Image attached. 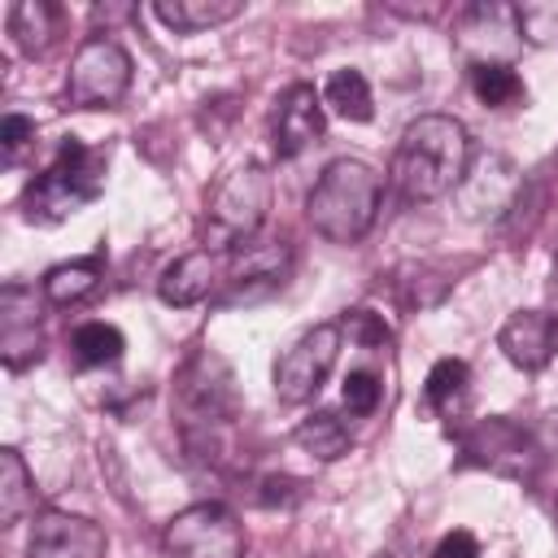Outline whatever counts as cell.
<instances>
[{"mask_svg": "<svg viewBox=\"0 0 558 558\" xmlns=\"http://www.w3.org/2000/svg\"><path fill=\"white\" fill-rule=\"evenodd\" d=\"M471 135L449 113H423L401 131V144L392 153L388 179L401 201H440L458 192L466 166H471Z\"/></svg>", "mask_w": 558, "mask_h": 558, "instance_id": "cell-1", "label": "cell"}, {"mask_svg": "<svg viewBox=\"0 0 558 558\" xmlns=\"http://www.w3.org/2000/svg\"><path fill=\"white\" fill-rule=\"evenodd\" d=\"M379 201H384V179L379 170H371L357 157H336L318 183L305 196V218L310 227L331 240V244H353L362 240L375 218H379Z\"/></svg>", "mask_w": 558, "mask_h": 558, "instance_id": "cell-2", "label": "cell"}, {"mask_svg": "<svg viewBox=\"0 0 558 558\" xmlns=\"http://www.w3.org/2000/svg\"><path fill=\"white\" fill-rule=\"evenodd\" d=\"M105 166L109 157L100 148H87L83 140H65L57 161L26 187L22 209L31 222H61L70 214H78L83 205H92L105 192Z\"/></svg>", "mask_w": 558, "mask_h": 558, "instance_id": "cell-3", "label": "cell"}, {"mask_svg": "<svg viewBox=\"0 0 558 558\" xmlns=\"http://www.w3.org/2000/svg\"><path fill=\"white\" fill-rule=\"evenodd\" d=\"M270 209V174L262 166H235L205 201V244L209 253H235L244 248Z\"/></svg>", "mask_w": 558, "mask_h": 558, "instance_id": "cell-4", "label": "cell"}, {"mask_svg": "<svg viewBox=\"0 0 558 558\" xmlns=\"http://www.w3.org/2000/svg\"><path fill=\"white\" fill-rule=\"evenodd\" d=\"M131 87V57L118 39L92 35L78 44L65 78V105L70 109H109Z\"/></svg>", "mask_w": 558, "mask_h": 558, "instance_id": "cell-5", "label": "cell"}, {"mask_svg": "<svg viewBox=\"0 0 558 558\" xmlns=\"http://www.w3.org/2000/svg\"><path fill=\"white\" fill-rule=\"evenodd\" d=\"M166 558H244V527L218 501L179 510L161 532Z\"/></svg>", "mask_w": 558, "mask_h": 558, "instance_id": "cell-6", "label": "cell"}, {"mask_svg": "<svg viewBox=\"0 0 558 558\" xmlns=\"http://www.w3.org/2000/svg\"><path fill=\"white\" fill-rule=\"evenodd\" d=\"M340 340H344L340 323H318V327L301 331V336L279 353V362H275V397H279L283 405L310 401V397L327 384V375H331V366H336V357H340Z\"/></svg>", "mask_w": 558, "mask_h": 558, "instance_id": "cell-7", "label": "cell"}, {"mask_svg": "<svg viewBox=\"0 0 558 558\" xmlns=\"http://www.w3.org/2000/svg\"><path fill=\"white\" fill-rule=\"evenodd\" d=\"M458 445H462V458L475 462V466H488L497 475H532L536 466V445L532 436L501 418V414H488V418H475L471 427L458 432Z\"/></svg>", "mask_w": 558, "mask_h": 558, "instance_id": "cell-8", "label": "cell"}, {"mask_svg": "<svg viewBox=\"0 0 558 558\" xmlns=\"http://www.w3.org/2000/svg\"><path fill=\"white\" fill-rule=\"evenodd\" d=\"M231 257V266H227V292L218 296V305H248V301H262V296H270V292H279L283 288V279H288V270H292V253L283 248V244H244V248H235V253H227Z\"/></svg>", "mask_w": 558, "mask_h": 558, "instance_id": "cell-9", "label": "cell"}, {"mask_svg": "<svg viewBox=\"0 0 558 558\" xmlns=\"http://www.w3.org/2000/svg\"><path fill=\"white\" fill-rule=\"evenodd\" d=\"M105 527L70 510H39L26 541L31 558H105Z\"/></svg>", "mask_w": 558, "mask_h": 558, "instance_id": "cell-10", "label": "cell"}, {"mask_svg": "<svg viewBox=\"0 0 558 558\" xmlns=\"http://www.w3.org/2000/svg\"><path fill=\"white\" fill-rule=\"evenodd\" d=\"M0 357L9 371H26L44 357V331H39V301L26 283H4L0 292Z\"/></svg>", "mask_w": 558, "mask_h": 558, "instance_id": "cell-11", "label": "cell"}, {"mask_svg": "<svg viewBox=\"0 0 558 558\" xmlns=\"http://www.w3.org/2000/svg\"><path fill=\"white\" fill-rule=\"evenodd\" d=\"M519 196V170L501 153H480L471 157L462 183H458V205L466 218H501Z\"/></svg>", "mask_w": 558, "mask_h": 558, "instance_id": "cell-12", "label": "cell"}, {"mask_svg": "<svg viewBox=\"0 0 558 558\" xmlns=\"http://www.w3.org/2000/svg\"><path fill=\"white\" fill-rule=\"evenodd\" d=\"M323 126V96L310 83H292L288 92H279L270 109V144L279 157H296L310 144H318Z\"/></svg>", "mask_w": 558, "mask_h": 558, "instance_id": "cell-13", "label": "cell"}, {"mask_svg": "<svg viewBox=\"0 0 558 558\" xmlns=\"http://www.w3.org/2000/svg\"><path fill=\"white\" fill-rule=\"evenodd\" d=\"M497 349L519 371H541L558 349V318L545 310H514L497 331Z\"/></svg>", "mask_w": 558, "mask_h": 558, "instance_id": "cell-14", "label": "cell"}, {"mask_svg": "<svg viewBox=\"0 0 558 558\" xmlns=\"http://www.w3.org/2000/svg\"><path fill=\"white\" fill-rule=\"evenodd\" d=\"M523 35L519 31V9L514 4H471L458 22V44L475 57V65H488V61H501L497 52H510Z\"/></svg>", "mask_w": 558, "mask_h": 558, "instance_id": "cell-15", "label": "cell"}, {"mask_svg": "<svg viewBox=\"0 0 558 558\" xmlns=\"http://www.w3.org/2000/svg\"><path fill=\"white\" fill-rule=\"evenodd\" d=\"M218 253L209 248H196V253H183L179 262H170L157 279V296L166 305H196V301H209L214 288H218Z\"/></svg>", "mask_w": 558, "mask_h": 558, "instance_id": "cell-16", "label": "cell"}, {"mask_svg": "<svg viewBox=\"0 0 558 558\" xmlns=\"http://www.w3.org/2000/svg\"><path fill=\"white\" fill-rule=\"evenodd\" d=\"M153 13L161 26H170L179 35H196V31H209V26L240 17L244 0H157Z\"/></svg>", "mask_w": 558, "mask_h": 558, "instance_id": "cell-17", "label": "cell"}, {"mask_svg": "<svg viewBox=\"0 0 558 558\" xmlns=\"http://www.w3.org/2000/svg\"><path fill=\"white\" fill-rule=\"evenodd\" d=\"M61 31V9L48 4V0H17L9 9V35L22 52H48V44L57 39Z\"/></svg>", "mask_w": 558, "mask_h": 558, "instance_id": "cell-18", "label": "cell"}, {"mask_svg": "<svg viewBox=\"0 0 558 558\" xmlns=\"http://www.w3.org/2000/svg\"><path fill=\"white\" fill-rule=\"evenodd\" d=\"M292 440H296L310 458L336 462L340 453H349L353 432H349V423H344L336 410H314V414H305V418L292 427Z\"/></svg>", "mask_w": 558, "mask_h": 558, "instance_id": "cell-19", "label": "cell"}, {"mask_svg": "<svg viewBox=\"0 0 558 558\" xmlns=\"http://www.w3.org/2000/svg\"><path fill=\"white\" fill-rule=\"evenodd\" d=\"M35 510V480L17 449H0V527H17Z\"/></svg>", "mask_w": 558, "mask_h": 558, "instance_id": "cell-20", "label": "cell"}, {"mask_svg": "<svg viewBox=\"0 0 558 558\" xmlns=\"http://www.w3.org/2000/svg\"><path fill=\"white\" fill-rule=\"evenodd\" d=\"M323 100L340 113V118H349V122H371V113H375V96H371V83H366V74L362 70H331V78L323 83Z\"/></svg>", "mask_w": 558, "mask_h": 558, "instance_id": "cell-21", "label": "cell"}, {"mask_svg": "<svg viewBox=\"0 0 558 558\" xmlns=\"http://www.w3.org/2000/svg\"><path fill=\"white\" fill-rule=\"evenodd\" d=\"M100 283V257H78V262H61L44 275V296L52 305H74L87 292H96Z\"/></svg>", "mask_w": 558, "mask_h": 558, "instance_id": "cell-22", "label": "cell"}, {"mask_svg": "<svg viewBox=\"0 0 558 558\" xmlns=\"http://www.w3.org/2000/svg\"><path fill=\"white\" fill-rule=\"evenodd\" d=\"M70 349H74V362L78 366H113L126 349L122 331L113 323H83L74 336H70Z\"/></svg>", "mask_w": 558, "mask_h": 558, "instance_id": "cell-23", "label": "cell"}, {"mask_svg": "<svg viewBox=\"0 0 558 558\" xmlns=\"http://www.w3.org/2000/svg\"><path fill=\"white\" fill-rule=\"evenodd\" d=\"M466 384H471V366L462 357H440L432 371H427V384H423V397L436 414H453V405L466 397Z\"/></svg>", "mask_w": 558, "mask_h": 558, "instance_id": "cell-24", "label": "cell"}, {"mask_svg": "<svg viewBox=\"0 0 558 558\" xmlns=\"http://www.w3.org/2000/svg\"><path fill=\"white\" fill-rule=\"evenodd\" d=\"M471 87L488 109H506L523 100V78L514 74L510 61H488V65H471Z\"/></svg>", "mask_w": 558, "mask_h": 558, "instance_id": "cell-25", "label": "cell"}, {"mask_svg": "<svg viewBox=\"0 0 558 558\" xmlns=\"http://www.w3.org/2000/svg\"><path fill=\"white\" fill-rule=\"evenodd\" d=\"M375 405H379V379L371 371H349V379H344V410L366 418V414H375Z\"/></svg>", "mask_w": 558, "mask_h": 558, "instance_id": "cell-26", "label": "cell"}, {"mask_svg": "<svg viewBox=\"0 0 558 558\" xmlns=\"http://www.w3.org/2000/svg\"><path fill=\"white\" fill-rule=\"evenodd\" d=\"M340 331H349V336H353L357 344H366V349H375V344H384V340H388V327H384L371 310H353V314L344 318V327H340Z\"/></svg>", "mask_w": 558, "mask_h": 558, "instance_id": "cell-27", "label": "cell"}, {"mask_svg": "<svg viewBox=\"0 0 558 558\" xmlns=\"http://www.w3.org/2000/svg\"><path fill=\"white\" fill-rule=\"evenodd\" d=\"M35 140V122L22 118V113H4L0 122V144H4V157H17L26 144Z\"/></svg>", "mask_w": 558, "mask_h": 558, "instance_id": "cell-28", "label": "cell"}, {"mask_svg": "<svg viewBox=\"0 0 558 558\" xmlns=\"http://www.w3.org/2000/svg\"><path fill=\"white\" fill-rule=\"evenodd\" d=\"M432 558H480V541H475L466 527H453V532H445V536L436 541Z\"/></svg>", "mask_w": 558, "mask_h": 558, "instance_id": "cell-29", "label": "cell"}, {"mask_svg": "<svg viewBox=\"0 0 558 558\" xmlns=\"http://www.w3.org/2000/svg\"><path fill=\"white\" fill-rule=\"evenodd\" d=\"M554 527H558V501H554Z\"/></svg>", "mask_w": 558, "mask_h": 558, "instance_id": "cell-30", "label": "cell"}]
</instances>
